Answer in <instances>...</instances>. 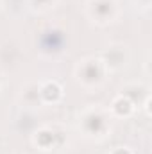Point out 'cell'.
Returning a JSON list of instances; mask_svg holds the SVG:
<instances>
[{"mask_svg":"<svg viewBox=\"0 0 152 154\" xmlns=\"http://www.w3.org/2000/svg\"><path fill=\"white\" fill-rule=\"evenodd\" d=\"M111 127L113 115L108 108H102L100 104H93L79 115V129L84 133L86 138L104 140L109 136Z\"/></svg>","mask_w":152,"mask_h":154,"instance_id":"obj_1","label":"cell"},{"mask_svg":"<svg viewBox=\"0 0 152 154\" xmlns=\"http://www.w3.org/2000/svg\"><path fill=\"white\" fill-rule=\"evenodd\" d=\"M75 81L84 88V90H97L104 86V82L109 77V68L102 57L88 56L81 61H77L74 68Z\"/></svg>","mask_w":152,"mask_h":154,"instance_id":"obj_2","label":"cell"},{"mask_svg":"<svg viewBox=\"0 0 152 154\" xmlns=\"http://www.w3.org/2000/svg\"><path fill=\"white\" fill-rule=\"evenodd\" d=\"M84 13L91 23L99 27H106L118 20L120 2L118 0H86Z\"/></svg>","mask_w":152,"mask_h":154,"instance_id":"obj_3","label":"cell"},{"mask_svg":"<svg viewBox=\"0 0 152 154\" xmlns=\"http://www.w3.org/2000/svg\"><path fill=\"white\" fill-rule=\"evenodd\" d=\"M56 138H57V134H56L54 127L45 125V127H41V129H38V131L34 133L32 143H34L36 147H39L41 151H52V149L56 147Z\"/></svg>","mask_w":152,"mask_h":154,"instance_id":"obj_4","label":"cell"},{"mask_svg":"<svg viewBox=\"0 0 152 154\" xmlns=\"http://www.w3.org/2000/svg\"><path fill=\"white\" fill-rule=\"evenodd\" d=\"M109 111L113 116H129L134 111V104L127 99V95H118L113 100V104L109 106Z\"/></svg>","mask_w":152,"mask_h":154,"instance_id":"obj_5","label":"cell"},{"mask_svg":"<svg viewBox=\"0 0 152 154\" xmlns=\"http://www.w3.org/2000/svg\"><path fill=\"white\" fill-rule=\"evenodd\" d=\"M56 4H57V0H27V7L34 13H47Z\"/></svg>","mask_w":152,"mask_h":154,"instance_id":"obj_6","label":"cell"},{"mask_svg":"<svg viewBox=\"0 0 152 154\" xmlns=\"http://www.w3.org/2000/svg\"><path fill=\"white\" fill-rule=\"evenodd\" d=\"M150 2L152 0H132V4H134L140 11H149V9H150Z\"/></svg>","mask_w":152,"mask_h":154,"instance_id":"obj_7","label":"cell"},{"mask_svg":"<svg viewBox=\"0 0 152 154\" xmlns=\"http://www.w3.org/2000/svg\"><path fill=\"white\" fill-rule=\"evenodd\" d=\"M116 152L118 154H127L129 152V149H127V147H116Z\"/></svg>","mask_w":152,"mask_h":154,"instance_id":"obj_8","label":"cell"},{"mask_svg":"<svg viewBox=\"0 0 152 154\" xmlns=\"http://www.w3.org/2000/svg\"><path fill=\"white\" fill-rule=\"evenodd\" d=\"M2 86H4V74H2V70H0V90H2Z\"/></svg>","mask_w":152,"mask_h":154,"instance_id":"obj_9","label":"cell"},{"mask_svg":"<svg viewBox=\"0 0 152 154\" xmlns=\"http://www.w3.org/2000/svg\"><path fill=\"white\" fill-rule=\"evenodd\" d=\"M2 9H4V5H2V0H0V13H2Z\"/></svg>","mask_w":152,"mask_h":154,"instance_id":"obj_10","label":"cell"}]
</instances>
